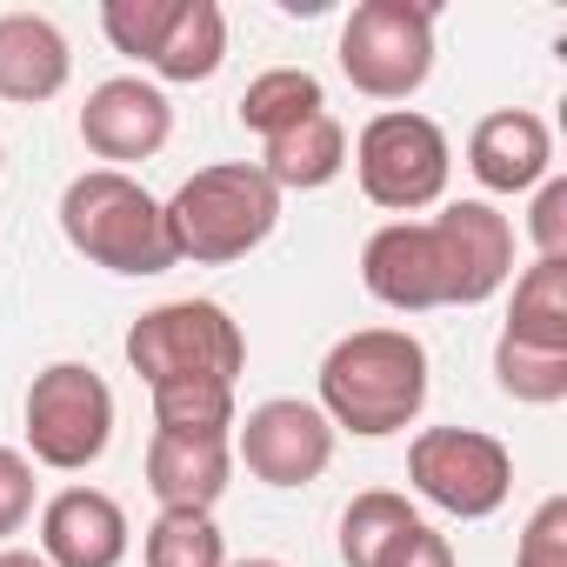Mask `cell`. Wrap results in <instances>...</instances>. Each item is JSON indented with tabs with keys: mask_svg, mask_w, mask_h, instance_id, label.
Wrapping results in <instances>:
<instances>
[{
	"mask_svg": "<svg viewBox=\"0 0 567 567\" xmlns=\"http://www.w3.org/2000/svg\"><path fill=\"white\" fill-rule=\"evenodd\" d=\"M328 427H348L361 441H388L421 421L427 408V348L408 328H354L321 361V401Z\"/></svg>",
	"mask_w": 567,
	"mask_h": 567,
	"instance_id": "1",
	"label": "cell"
},
{
	"mask_svg": "<svg viewBox=\"0 0 567 567\" xmlns=\"http://www.w3.org/2000/svg\"><path fill=\"white\" fill-rule=\"evenodd\" d=\"M61 234L81 260H94L107 274H167V267H181L174 234H167V207L121 167H87V174L68 181Z\"/></svg>",
	"mask_w": 567,
	"mask_h": 567,
	"instance_id": "2",
	"label": "cell"
},
{
	"mask_svg": "<svg viewBox=\"0 0 567 567\" xmlns=\"http://www.w3.org/2000/svg\"><path fill=\"white\" fill-rule=\"evenodd\" d=\"M167 207V234H174V254L194 260V267H227V260H247L274 220H280V194L274 181L254 167V161H214V167H194Z\"/></svg>",
	"mask_w": 567,
	"mask_h": 567,
	"instance_id": "3",
	"label": "cell"
},
{
	"mask_svg": "<svg viewBox=\"0 0 567 567\" xmlns=\"http://www.w3.org/2000/svg\"><path fill=\"white\" fill-rule=\"evenodd\" d=\"M127 368L161 388H234L247 374V334L220 301H161L127 328Z\"/></svg>",
	"mask_w": 567,
	"mask_h": 567,
	"instance_id": "4",
	"label": "cell"
},
{
	"mask_svg": "<svg viewBox=\"0 0 567 567\" xmlns=\"http://www.w3.org/2000/svg\"><path fill=\"white\" fill-rule=\"evenodd\" d=\"M341 74L368 101H408L434 74V8L427 0H361L341 21Z\"/></svg>",
	"mask_w": 567,
	"mask_h": 567,
	"instance_id": "5",
	"label": "cell"
},
{
	"mask_svg": "<svg viewBox=\"0 0 567 567\" xmlns=\"http://www.w3.org/2000/svg\"><path fill=\"white\" fill-rule=\"evenodd\" d=\"M354 174H361V194L388 214H421L447 194V174H454V147L441 134V121L414 114V107H388L361 127L354 141Z\"/></svg>",
	"mask_w": 567,
	"mask_h": 567,
	"instance_id": "6",
	"label": "cell"
},
{
	"mask_svg": "<svg viewBox=\"0 0 567 567\" xmlns=\"http://www.w3.org/2000/svg\"><path fill=\"white\" fill-rule=\"evenodd\" d=\"M114 441V388L87 361H54L28 388V447L54 474H81Z\"/></svg>",
	"mask_w": 567,
	"mask_h": 567,
	"instance_id": "7",
	"label": "cell"
},
{
	"mask_svg": "<svg viewBox=\"0 0 567 567\" xmlns=\"http://www.w3.org/2000/svg\"><path fill=\"white\" fill-rule=\"evenodd\" d=\"M408 481L454 520H487L514 494V454L481 427H421L408 447Z\"/></svg>",
	"mask_w": 567,
	"mask_h": 567,
	"instance_id": "8",
	"label": "cell"
},
{
	"mask_svg": "<svg viewBox=\"0 0 567 567\" xmlns=\"http://www.w3.org/2000/svg\"><path fill=\"white\" fill-rule=\"evenodd\" d=\"M234 461L260 481V487H308L328 474L334 461V427L315 401H295V394H280V401H260L247 408V421H234Z\"/></svg>",
	"mask_w": 567,
	"mask_h": 567,
	"instance_id": "9",
	"label": "cell"
},
{
	"mask_svg": "<svg viewBox=\"0 0 567 567\" xmlns=\"http://www.w3.org/2000/svg\"><path fill=\"white\" fill-rule=\"evenodd\" d=\"M361 288L394 315H434L454 308V267L434 220H388L361 247Z\"/></svg>",
	"mask_w": 567,
	"mask_h": 567,
	"instance_id": "10",
	"label": "cell"
},
{
	"mask_svg": "<svg viewBox=\"0 0 567 567\" xmlns=\"http://www.w3.org/2000/svg\"><path fill=\"white\" fill-rule=\"evenodd\" d=\"M167 134H174V101H167L154 81H141V74L101 81V87L87 94V107H81V141H87V154H94V161H114L121 174H127V161H154V154L167 147Z\"/></svg>",
	"mask_w": 567,
	"mask_h": 567,
	"instance_id": "11",
	"label": "cell"
},
{
	"mask_svg": "<svg viewBox=\"0 0 567 567\" xmlns=\"http://www.w3.org/2000/svg\"><path fill=\"white\" fill-rule=\"evenodd\" d=\"M447 267H454V308H481L514 280V220L487 200H454L434 214Z\"/></svg>",
	"mask_w": 567,
	"mask_h": 567,
	"instance_id": "12",
	"label": "cell"
},
{
	"mask_svg": "<svg viewBox=\"0 0 567 567\" xmlns=\"http://www.w3.org/2000/svg\"><path fill=\"white\" fill-rule=\"evenodd\" d=\"M127 507L101 487H61L41 507V560L48 567H121L127 560Z\"/></svg>",
	"mask_w": 567,
	"mask_h": 567,
	"instance_id": "13",
	"label": "cell"
},
{
	"mask_svg": "<svg viewBox=\"0 0 567 567\" xmlns=\"http://www.w3.org/2000/svg\"><path fill=\"white\" fill-rule=\"evenodd\" d=\"M467 174L487 187V194H527L554 174V134L540 114L527 107H501L487 121H474L467 134Z\"/></svg>",
	"mask_w": 567,
	"mask_h": 567,
	"instance_id": "14",
	"label": "cell"
},
{
	"mask_svg": "<svg viewBox=\"0 0 567 567\" xmlns=\"http://www.w3.org/2000/svg\"><path fill=\"white\" fill-rule=\"evenodd\" d=\"M234 481V434H154L147 441V494L174 514H214Z\"/></svg>",
	"mask_w": 567,
	"mask_h": 567,
	"instance_id": "15",
	"label": "cell"
},
{
	"mask_svg": "<svg viewBox=\"0 0 567 567\" xmlns=\"http://www.w3.org/2000/svg\"><path fill=\"white\" fill-rule=\"evenodd\" d=\"M74 48L48 14H0V101L41 107L68 87Z\"/></svg>",
	"mask_w": 567,
	"mask_h": 567,
	"instance_id": "16",
	"label": "cell"
},
{
	"mask_svg": "<svg viewBox=\"0 0 567 567\" xmlns=\"http://www.w3.org/2000/svg\"><path fill=\"white\" fill-rule=\"evenodd\" d=\"M254 167L274 181V194H315V187H328L348 167V127L334 114H315V121H301L288 134L260 141V161Z\"/></svg>",
	"mask_w": 567,
	"mask_h": 567,
	"instance_id": "17",
	"label": "cell"
},
{
	"mask_svg": "<svg viewBox=\"0 0 567 567\" xmlns=\"http://www.w3.org/2000/svg\"><path fill=\"white\" fill-rule=\"evenodd\" d=\"M220 61H227V14H220V0H181V14H174L161 54H154L147 68H154L161 81L194 87V81H214Z\"/></svg>",
	"mask_w": 567,
	"mask_h": 567,
	"instance_id": "18",
	"label": "cell"
},
{
	"mask_svg": "<svg viewBox=\"0 0 567 567\" xmlns=\"http://www.w3.org/2000/svg\"><path fill=\"white\" fill-rule=\"evenodd\" d=\"M315 114H328V94H321V81H315L308 68H267V74H254L247 94H240V127L260 134V141L288 134V127H301V121H315Z\"/></svg>",
	"mask_w": 567,
	"mask_h": 567,
	"instance_id": "19",
	"label": "cell"
},
{
	"mask_svg": "<svg viewBox=\"0 0 567 567\" xmlns=\"http://www.w3.org/2000/svg\"><path fill=\"white\" fill-rule=\"evenodd\" d=\"M501 334H514L527 348L567 354V260H534L514 280V308H507V328Z\"/></svg>",
	"mask_w": 567,
	"mask_h": 567,
	"instance_id": "20",
	"label": "cell"
},
{
	"mask_svg": "<svg viewBox=\"0 0 567 567\" xmlns=\"http://www.w3.org/2000/svg\"><path fill=\"white\" fill-rule=\"evenodd\" d=\"M421 514L408 507V494H394V487H368V494H354L348 501V514H341V560L348 567H374L408 527H414Z\"/></svg>",
	"mask_w": 567,
	"mask_h": 567,
	"instance_id": "21",
	"label": "cell"
},
{
	"mask_svg": "<svg viewBox=\"0 0 567 567\" xmlns=\"http://www.w3.org/2000/svg\"><path fill=\"white\" fill-rule=\"evenodd\" d=\"M141 560L147 567H227V540L214 527V514H174L161 507L141 534Z\"/></svg>",
	"mask_w": 567,
	"mask_h": 567,
	"instance_id": "22",
	"label": "cell"
},
{
	"mask_svg": "<svg viewBox=\"0 0 567 567\" xmlns=\"http://www.w3.org/2000/svg\"><path fill=\"white\" fill-rule=\"evenodd\" d=\"M494 381H501L507 401L554 408V401H567V354H554V348H527V341L501 334V341H494Z\"/></svg>",
	"mask_w": 567,
	"mask_h": 567,
	"instance_id": "23",
	"label": "cell"
},
{
	"mask_svg": "<svg viewBox=\"0 0 567 567\" xmlns=\"http://www.w3.org/2000/svg\"><path fill=\"white\" fill-rule=\"evenodd\" d=\"M174 14H181V0H107V8H101V34L114 41V54L147 68L161 54V41H167Z\"/></svg>",
	"mask_w": 567,
	"mask_h": 567,
	"instance_id": "24",
	"label": "cell"
},
{
	"mask_svg": "<svg viewBox=\"0 0 567 567\" xmlns=\"http://www.w3.org/2000/svg\"><path fill=\"white\" fill-rule=\"evenodd\" d=\"M234 427V388H161L154 394V434H227Z\"/></svg>",
	"mask_w": 567,
	"mask_h": 567,
	"instance_id": "25",
	"label": "cell"
},
{
	"mask_svg": "<svg viewBox=\"0 0 567 567\" xmlns=\"http://www.w3.org/2000/svg\"><path fill=\"white\" fill-rule=\"evenodd\" d=\"M514 567H567V494H547L514 547Z\"/></svg>",
	"mask_w": 567,
	"mask_h": 567,
	"instance_id": "26",
	"label": "cell"
},
{
	"mask_svg": "<svg viewBox=\"0 0 567 567\" xmlns=\"http://www.w3.org/2000/svg\"><path fill=\"white\" fill-rule=\"evenodd\" d=\"M527 234H534V260H567V174H547L534 187Z\"/></svg>",
	"mask_w": 567,
	"mask_h": 567,
	"instance_id": "27",
	"label": "cell"
},
{
	"mask_svg": "<svg viewBox=\"0 0 567 567\" xmlns=\"http://www.w3.org/2000/svg\"><path fill=\"white\" fill-rule=\"evenodd\" d=\"M34 514V461L14 454V447H0V540L21 534Z\"/></svg>",
	"mask_w": 567,
	"mask_h": 567,
	"instance_id": "28",
	"label": "cell"
},
{
	"mask_svg": "<svg viewBox=\"0 0 567 567\" xmlns=\"http://www.w3.org/2000/svg\"><path fill=\"white\" fill-rule=\"evenodd\" d=\"M374 567H454V547H447V534L441 527H427V520H414Z\"/></svg>",
	"mask_w": 567,
	"mask_h": 567,
	"instance_id": "29",
	"label": "cell"
},
{
	"mask_svg": "<svg viewBox=\"0 0 567 567\" xmlns=\"http://www.w3.org/2000/svg\"><path fill=\"white\" fill-rule=\"evenodd\" d=\"M0 567H48V560L28 554V547H0Z\"/></svg>",
	"mask_w": 567,
	"mask_h": 567,
	"instance_id": "30",
	"label": "cell"
},
{
	"mask_svg": "<svg viewBox=\"0 0 567 567\" xmlns=\"http://www.w3.org/2000/svg\"><path fill=\"white\" fill-rule=\"evenodd\" d=\"M227 567H288V560H267V554H254V560H227Z\"/></svg>",
	"mask_w": 567,
	"mask_h": 567,
	"instance_id": "31",
	"label": "cell"
},
{
	"mask_svg": "<svg viewBox=\"0 0 567 567\" xmlns=\"http://www.w3.org/2000/svg\"><path fill=\"white\" fill-rule=\"evenodd\" d=\"M0 167H8V147H0Z\"/></svg>",
	"mask_w": 567,
	"mask_h": 567,
	"instance_id": "32",
	"label": "cell"
}]
</instances>
